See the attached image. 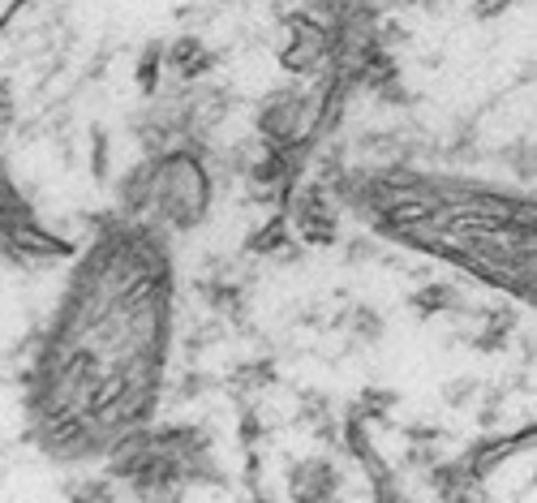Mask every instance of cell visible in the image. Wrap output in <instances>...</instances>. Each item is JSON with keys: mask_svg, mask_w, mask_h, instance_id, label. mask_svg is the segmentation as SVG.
Returning a JSON list of instances; mask_svg holds the SVG:
<instances>
[{"mask_svg": "<svg viewBox=\"0 0 537 503\" xmlns=\"http://www.w3.org/2000/svg\"><path fill=\"white\" fill-rule=\"evenodd\" d=\"M207 198H211V185H207V172H202L194 155H185V151L159 155L151 207H159V215H164L168 224L194 228L202 215H207Z\"/></svg>", "mask_w": 537, "mask_h": 503, "instance_id": "obj_1", "label": "cell"}, {"mask_svg": "<svg viewBox=\"0 0 537 503\" xmlns=\"http://www.w3.org/2000/svg\"><path fill=\"white\" fill-rule=\"evenodd\" d=\"M288 499L293 503H340V473L331 461H297L288 473Z\"/></svg>", "mask_w": 537, "mask_h": 503, "instance_id": "obj_2", "label": "cell"}, {"mask_svg": "<svg viewBox=\"0 0 537 503\" xmlns=\"http://www.w3.org/2000/svg\"><path fill=\"white\" fill-rule=\"evenodd\" d=\"M293 224L301 228V237H306L310 246H331V241H336V211H331L323 190H306L297 198Z\"/></svg>", "mask_w": 537, "mask_h": 503, "instance_id": "obj_3", "label": "cell"}, {"mask_svg": "<svg viewBox=\"0 0 537 503\" xmlns=\"http://www.w3.org/2000/svg\"><path fill=\"white\" fill-rule=\"evenodd\" d=\"M168 52V69H177L181 78H202L207 69L215 65V56L207 52V43H202L198 35H181L172 48H164Z\"/></svg>", "mask_w": 537, "mask_h": 503, "instance_id": "obj_4", "label": "cell"}, {"mask_svg": "<svg viewBox=\"0 0 537 503\" xmlns=\"http://www.w3.org/2000/svg\"><path fill=\"white\" fill-rule=\"evenodd\" d=\"M151 190H155V160L129 168L121 185H116V198H121L125 211H147L151 207Z\"/></svg>", "mask_w": 537, "mask_h": 503, "instance_id": "obj_5", "label": "cell"}, {"mask_svg": "<svg viewBox=\"0 0 537 503\" xmlns=\"http://www.w3.org/2000/svg\"><path fill=\"white\" fill-rule=\"evenodd\" d=\"M413 310H417V314L456 310V289H452V284H426V289L413 293Z\"/></svg>", "mask_w": 537, "mask_h": 503, "instance_id": "obj_6", "label": "cell"}, {"mask_svg": "<svg viewBox=\"0 0 537 503\" xmlns=\"http://www.w3.org/2000/svg\"><path fill=\"white\" fill-rule=\"evenodd\" d=\"M348 327H353V336L366 340V344H379L383 340V319L370 306H357L353 314H348Z\"/></svg>", "mask_w": 537, "mask_h": 503, "instance_id": "obj_7", "label": "cell"}, {"mask_svg": "<svg viewBox=\"0 0 537 503\" xmlns=\"http://www.w3.org/2000/svg\"><path fill=\"white\" fill-rule=\"evenodd\" d=\"M284 241H288L284 220H271L263 233H254V237H250V250H254V254H275V250H284Z\"/></svg>", "mask_w": 537, "mask_h": 503, "instance_id": "obj_8", "label": "cell"}, {"mask_svg": "<svg viewBox=\"0 0 537 503\" xmlns=\"http://www.w3.org/2000/svg\"><path fill=\"white\" fill-rule=\"evenodd\" d=\"M477 392H482V383H477L473 375H460V379H452V383L443 387V400H447L452 409H460V405H469Z\"/></svg>", "mask_w": 537, "mask_h": 503, "instance_id": "obj_9", "label": "cell"}, {"mask_svg": "<svg viewBox=\"0 0 537 503\" xmlns=\"http://www.w3.org/2000/svg\"><path fill=\"white\" fill-rule=\"evenodd\" d=\"M159 61H164V48H159V43H151V48L142 52V61H138V82H142V91H155V82H159Z\"/></svg>", "mask_w": 537, "mask_h": 503, "instance_id": "obj_10", "label": "cell"}, {"mask_svg": "<svg viewBox=\"0 0 537 503\" xmlns=\"http://www.w3.org/2000/svg\"><path fill=\"white\" fill-rule=\"evenodd\" d=\"M507 5H512V0H482V5H477V18H490V13H503Z\"/></svg>", "mask_w": 537, "mask_h": 503, "instance_id": "obj_11", "label": "cell"}, {"mask_svg": "<svg viewBox=\"0 0 537 503\" xmlns=\"http://www.w3.org/2000/svg\"><path fill=\"white\" fill-rule=\"evenodd\" d=\"M13 121V104H9V86H0V129Z\"/></svg>", "mask_w": 537, "mask_h": 503, "instance_id": "obj_12", "label": "cell"}, {"mask_svg": "<svg viewBox=\"0 0 537 503\" xmlns=\"http://www.w3.org/2000/svg\"><path fill=\"white\" fill-rule=\"evenodd\" d=\"M361 258H374L370 241H361V246H348V263H361Z\"/></svg>", "mask_w": 537, "mask_h": 503, "instance_id": "obj_13", "label": "cell"}, {"mask_svg": "<svg viewBox=\"0 0 537 503\" xmlns=\"http://www.w3.org/2000/svg\"><path fill=\"white\" fill-rule=\"evenodd\" d=\"M379 503H404V499H396V495H387V491H383V495H379Z\"/></svg>", "mask_w": 537, "mask_h": 503, "instance_id": "obj_14", "label": "cell"}, {"mask_svg": "<svg viewBox=\"0 0 537 503\" xmlns=\"http://www.w3.org/2000/svg\"><path fill=\"white\" fill-rule=\"evenodd\" d=\"M228 5H232V0H228Z\"/></svg>", "mask_w": 537, "mask_h": 503, "instance_id": "obj_15", "label": "cell"}]
</instances>
